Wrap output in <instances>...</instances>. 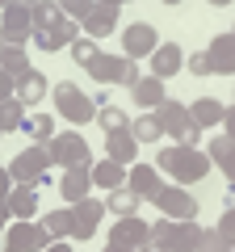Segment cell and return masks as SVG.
I'll return each mask as SVG.
<instances>
[{"mask_svg": "<svg viewBox=\"0 0 235 252\" xmlns=\"http://www.w3.org/2000/svg\"><path fill=\"white\" fill-rule=\"evenodd\" d=\"M198 252H235V244H227L218 231H202V240H198Z\"/></svg>", "mask_w": 235, "mask_h": 252, "instance_id": "obj_35", "label": "cell"}, {"mask_svg": "<svg viewBox=\"0 0 235 252\" xmlns=\"http://www.w3.org/2000/svg\"><path fill=\"white\" fill-rule=\"evenodd\" d=\"M92 185H101V189H122V185H126V168L114 164V160L92 164Z\"/></svg>", "mask_w": 235, "mask_h": 252, "instance_id": "obj_27", "label": "cell"}, {"mask_svg": "<svg viewBox=\"0 0 235 252\" xmlns=\"http://www.w3.org/2000/svg\"><path fill=\"white\" fill-rule=\"evenodd\" d=\"M29 38H34L38 51H51V55H55V51H63V46H72L76 38H80V30H76V21H67L63 9H59L51 21H46V26H38Z\"/></svg>", "mask_w": 235, "mask_h": 252, "instance_id": "obj_6", "label": "cell"}, {"mask_svg": "<svg viewBox=\"0 0 235 252\" xmlns=\"http://www.w3.org/2000/svg\"><path fill=\"white\" fill-rule=\"evenodd\" d=\"M9 219H13V215H9V206H4V202H0V231H4V227H9Z\"/></svg>", "mask_w": 235, "mask_h": 252, "instance_id": "obj_44", "label": "cell"}, {"mask_svg": "<svg viewBox=\"0 0 235 252\" xmlns=\"http://www.w3.org/2000/svg\"><path fill=\"white\" fill-rule=\"evenodd\" d=\"M218 126H223V135L231 139V130H235V105H223V114H218Z\"/></svg>", "mask_w": 235, "mask_h": 252, "instance_id": "obj_37", "label": "cell"}, {"mask_svg": "<svg viewBox=\"0 0 235 252\" xmlns=\"http://www.w3.org/2000/svg\"><path fill=\"white\" fill-rule=\"evenodd\" d=\"M218 114H223V105H218L214 97H202L189 105V122L198 126V130H206V126H218Z\"/></svg>", "mask_w": 235, "mask_h": 252, "instance_id": "obj_28", "label": "cell"}, {"mask_svg": "<svg viewBox=\"0 0 235 252\" xmlns=\"http://www.w3.org/2000/svg\"><path fill=\"white\" fill-rule=\"evenodd\" d=\"M118 17H122V4L118 0H88V13H84V38H105V34H114L118 30Z\"/></svg>", "mask_w": 235, "mask_h": 252, "instance_id": "obj_8", "label": "cell"}, {"mask_svg": "<svg viewBox=\"0 0 235 252\" xmlns=\"http://www.w3.org/2000/svg\"><path fill=\"white\" fill-rule=\"evenodd\" d=\"M151 168L155 172H172L176 185H198V181L210 172V160H206V152H198V147H160Z\"/></svg>", "mask_w": 235, "mask_h": 252, "instance_id": "obj_1", "label": "cell"}, {"mask_svg": "<svg viewBox=\"0 0 235 252\" xmlns=\"http://www.w3.org/2000/svg\"><path fill=\"white\" fill-rule=\"evenodd\" d=\"M92 189V164H80V168H67L63 181H59V193H63V202H84Z\"/></svg>", "mask_w": 235, "mask_h": 252, "instance_id": "obj_19", "label": "cell"}, {"mask_svg": "<svg viewBox=\"0 0 235 252\" xmlns=\"http://www.w3.org/2000/svg\"><path fill=\"white\" fill-rule=\"evenodd\" d=\"M0 72L9 80H21L29 72V51L26 46H0Z\"/></svg>", "mask_w": 235, "mask_h": 252, "instance_id": "obj_25", "label": "cell"}, {"mask_svg": "<svg viewBox=\"0 0 235 252\" xmlns=\"http://www.w3.org/2000/svg\"><path fill=\"white\" fill-rule=\"evenodd\" d=\"M155 46H160V38H155V26H147V21H135V26L122 30V59H130V63L151 59Z\"/></svg>", "mask_w": 235, "mask_h": 252, "instance_id": "obj_10", "label": "cell"}, {"mask_svg": "<svg viewBox=\"0 0 235 252\" xmlns=\"http://www.w3.org/2000/svg\"><path fill=\"white\" fill-rule=\"evenodd\" d=\"M126 189L139 202H155V193L164 189V177L151 168V164H130L126 168Z\"/></svg>", "mask_w": 235, "mask_h": 252, "instance_id": "obj_15", "label": "cell"}, {"mask_svg": "<svg viewBox=\"0 0 235 252\" xmlns=\"http://www.w3.org/2000/svg\"><path fill=\"white\" fill-rule=\"evenodd\" d=\"M105 252H135V248H114V244H105Z\"/></svg>", "mask_w": 235, "mask_h": 252, "instance_id": "obj_45", "label": "cell"}, {"mask_svg": "<svg viewBox=\"0 0 235 252\" xmlns=\"http://www.w3.org/2000/svg\"><path fill=\"white\" fill-rule=\"evenodd\" d=\"M4 206H9L13 219H34V215H38V193H34L29 185H13L9 198H4Z\"/></svg>", "mask_w": 235, "mask_h": 252, "instance_id": "obj_22", "label": "cell"}, {"mask_svg": "<svg viewBox=\"0 0 235 252\" xmlns=\"http://www.w3.org/2000/svg\"><path fill=\"white\" fill-rule=\"evenodd\" d=\"M147 240H151V227L139 215H126V219H118V223L109 227V244H114V248H139V244H147Z\"/></svg>", "mask_w": 235, "mask_h": 252, "instance_id": "obj_16", "label": "cell"}, {"mask_svg": "<svg viewBox=\"0 0 235 252\" xmlns=\"http://www.w3.org/2000/svg\"><path fill=\"white\" fill-rule=\"evenodd\" d=\"M218 235H223L227 244H235V210H223V215H218V227H214Z\"/></svg>", "mask_w": 235, "mask_h": 252, "instance_id": "obj_36", "label": "cell"}, {"mask_svg": "<svg viewBox=\"0 0 235 252\" xmlns=\"http://www.w3.org/2000/svg\"><path fill=\"white\" fill-rule=\"evenodd\" d=\"M21 126H26V135L34 139V143H46V139H55V118H51V114H29Z\"/></svg>", "mask_w": 235, "mask_h": 252, "instance_id": "obj_31", "label": "cell"}, {"mask_svg": "<svg viewBox=\"0 0 235 252\" xmlns=\"http://www.w3.org/2000/svg\"><path fill=\"white\" fill-rule=\"evenodd\" d=\"M202 55H206L210 76H231L235 72V34L223 30L218 38H210V51H202Z\"/></svg>", "mask_w": 235, "mask_h": 252, "instance_id": "obj_14", "label": "cell"}, {"mask_svg": "<svg viewBox=\"0 0 235 252\" xmlns=\"http://www.w3.org/2000/svg\"><path fill=\"white\" fill-rule=\"evenodd\" d=\"M55 109H59V118H67L72 126H84V122L97 118V101H88V93H84L80 84H67V80L55 84Z\"/></svg>", "mask_w": 235, "mask_h": 252, "instance_id": "obj_5", "label": "cell"}, {"mask_svg": "<svg viewBox=\"0 0 235 252\" xmlns=\"http://www.w3.org/2000/svg\"><path fill=\"white\" fill-rule=\"evenodd\" d=\"M46 93H51V80H46L42 72H34V67H29V72L17 80V93H13V97H17L21 105H38Z\"/></svg>", "mask_w": 235, "mask_h": 252, "instance_id": "obj_21", "label": "cell"}, {"mask_svg": "<svg viewBox=\"0 0 235 252\" xmlns=\"http://www.w3.org/2000/svg\"><path fill=\"white\" fill-rule=\"evenodd\" d=\"M181 67H185V51L176 42H160L151 51V72H147V76H155V80H172Z\"/></svg>", "mask_w": 235, "mask_h": 252, "instance_id": "obj_17", "label": "cell"}, {"mask_svg": "<svg viewBox=\"0 0 235 252\" xmlns=\"http://www.w3.org/2000/svg\"><path fill=\"white\" fill-rule=\"evenodd\" d=\"M67 51H72V59L80 63V67H88V63H92V59H97V55H101V46L92 42V38H84V34H80V38H76L72 46H67Z\"/></svg>", "mask_w": 235, "mask_h": 252, "instance_id": "obj_34", "label": "cell"}, {"mask_svg": "<svg viewBox=\"0 0 235 252\" xmlns=\"http://www.w3.org/2000/svg\"><path fill=\"white\" fill-rule=\"evenodd\" d=\"M92 122H97L101 130L109 135V130H122V126H130V118L122 114L118 105H97V118H92Z\"/></svg>", "mask_w": 235, "mask_h": 252, "instance_id": "obj_33", "label": "cell"}, {"mask_svg": "<svg viewBox=\"0 0 235 252\" xmlns=\"http://www.w3.org/2000/svg\"><path fill=\"white\" fill-rule=\"evenodd\" d=\"M135 80H139V63L126 59V63H122V76H118V84H135Z\"/></svg>", "mask_w": 235, "mask_h": 252, "instance_id": "obj_39", "label": "cell"}, {"mask_svg": "<svg viewBox=\"0 0 235 252\" xmlns=\"http://www.w3.org/2000/svg\"><path fill=\"white\" fill-rule=\"evenodd\" d=\"M9 189H13V181H9V172H4V168H0V202H4V198H9Z\"/></svg>", "mask_w": 235, "mask_h": 252, "instance_id": "obj_41", "label": "cell"}, {"mask_svg": "<svg viewBox=\"0 0 235 252\" xmlns=\"http://www.w3.org/2000/svg\"><path fill=\"white\" fill-rule=\"evenodd\" d=\"M135 252H164V248H160V244H155V240H147V244H139Z\"/></svg>", "mask_w": 235, "mask_h": 252, "instance_id": "obj_43", "label": "cell"}, {"mask_svg": "<svg viewBox=\"0 0 235 252\" xmlns=\"http://www.w3.org/2000/svg\"><path fill=\"white\" fill-rule=\"evenodd\" d=\"M151 114H155V122H160V135L172 139V147H198L202 130L189 122V105H181V101H160Z\"/></svg>", "mask_w": 235, "mask_h": 252, "instance_id": "obj_2", "label": "cell"}, {"mask_svg": "<svg viewBox=\"0 0 235 252\" xmlns=\"http://www.w3.org/2000/svg\"><path fill=\"white\" fill-rule=\"evenodd\" d=\"M21 122H26V105H21L17 97L0 101V135H9V130H21Z\"/></svg>", "mask_w": 235, "mask_h": 252, "instance_id": "obj_30", "label": "cell"}, {"mask_svg": "<svg viewBox=\"0 0 235 252\" xmlns=\"http://www.w3.org/2000/svg\"><path fill=\"white\" fill-rule=\"evenodd\" d=\"M42 252H72V248H67V244H63V240H55V244H46V248H42Z\"/></svg>", "mask_w": 235, "mask_h": 252, "instance_id": "obj_42", "label": "cell"}, {"mask_svg": "<svg viewBox=\"0 0 235 252\" xmlns=\"http://www.w3.org/2000/svg\"><path fill=\"white\" fill-rule=\"evenodd\" d=\"M38 227H42V231L51 235V244H55V240H72V206H59V210H51V215H46Z\"/></svg>", "mask_w": 235, "mask_h": 252, "instance_id": "obj_26", "label": "cell"}, {"mask_svg": "<svg viewBox=\"0 0 235 252\" xmlns=\"http://www.w3.org/2000/svg\"><path fill=\"white\" fill-rule=\"evenodd\" d=\"M101 215H105V202L101 198H84L72 206V240L76 244H88V235L101 227Z\"/></svg>", "mask_w": 235, "mask_h": 252, "instance_id": "obj_13", "label": "cell"}, {"mask_svg": "<svg viewBox=\"0 0 235 252\" xmlns=\"http://www.w3.org/2000/svg\"><path fill=\"white\" fill-rule=\"evenodd\" d=\"M29 34V4H0V46H26Z\"/></svg>", "mask_w": 235, "mask_h": 252, "instance_id": "obj_7", "label": "cell"}, {"mask_svg": "<svg viewBox=\"0 0 235 252\" xmlns=\"http://www.w3.org/2000/svg\"><path fill=\"white\" fill-rule=\"evenodd\" d=\"M130 97H135L139 109H147V114H151L160 101H168V93H164V80H155V76H139V80L130 84Z\"/></svg>", "mask_w": 235, "mask_h": 252, "instance_id": "obj_20", "label": "cell"}, {"mask_svg": "<svg viewBox=\"0 0 235 252\" xmlns=\"http://www.w3.org/2000/svg\"><path fill=\"white\" fill-rule=\"evenodd\" d=\"M189 72H193V76H210V67H206V55H202V51H193V55H189Z\"/></svg>", "mask_w": 235, "mask_h": 252, "instance_id": "obj_38", "label": "cell"}, {"mask_svg": "<svg viewBox=\"0 0 235 252\" xmlns=\"http://www.w3.org/2000/svg\"><path fill=\"white\" fill-rule=\"evenodd\" d=\"M51 160L63 164V168H80V164H92V152H88V143H84V135L63 130V135L51 139Z\"/></svg>", "mask_w": 235, "mask_h": 252, "instance_id": "obj_9", "label": "cell"}, {"mask_svg": "<svg viewBox=\"0 0 235 252\" xmlns=\"http://www.w3.org/2000/svg\"><path fill=\"white\" fill-rule=\"evenodd\" d=\"M206 160L214 164V168H223V177H227V181H235V143H231L227 135H218L214 143L206 147Z\"/></svg>", "mask_w": 235, "mask_h": 252, "instance_id": "obj_23", "label": "cell"}, {"mask_svg": "<svg viewBox=\"0 0 235 252\" xmlns=\"http://www.w3.org/2000/svg\"><path fill=\"white\" fill-rule=\"evenodd\" d=\"M105 210H109V215H118V219H126V215H139V198L130 193L126 185H122V189H109V198H105Z\"/></svg>", "mask_w": 235, "mask_h": 252, "instance_id": "obj_29", "label": "cell"}, {"mask_svg": "<svg viewBox=\"0 0 235 252\" xmlns=\"http://www.w3.org/2000/svg\"><path fill=\"white\" fill-rule=\"evenodd\" d=\"M135 156H139V143H135V135H130V126L109 130V135H105V160H114V164H122V168H130V164H135Z\"/></svg>", "mask_w": 235, "mask_h": 252, "instance_id": "obj_18", "label": "cell"}, {"mask_svg": "<svg viewBox=\"0 0 235 252\" xmlns=\"http://www.w3.org/2000/svg\"><path fill=\"white\" fill-rule=\"evenodd\" d=\"M130 135H135V143H160V122H155V114H143L130 122Z\"/></svg>", "mask_w": 235, "mask_h": 252, "instance_id": "obj_32", "label": "cell"}, {"mask_svg": "<svg viewBox=\"0 0 235 252\" xmlns=\"http://www.w3.org/2000/svg\"><path fill=\"white\" fill-rule=\"evenodd\" d=\"M51 164H55V160H51V139H46V143H29L26 152H17V156H13V164H9L4 172H9L13 185H29V189H34L38 181L46 177V168H51Z\"/></svg>", "mask_w": 235, "mask_h": 252, "instance_id": "obj_3", "label": "cell"}, {"mask_svg": "<svg viewBox=\"0 0 235 252\" xmlns=\"http://www.w3.org/2000/svg\"><path fill=\"white\" fill-rule=\"evenodd\" d=\"M122 63H126L122 55H109V51H101L97 59L88 63V76H92L97 84H118V76H122Z\"/></svg>", "mask_w": 235, "mask_h": 252, "instance_id": "obj_24", "label": "cell"}, {"mask_svg": "<svg viewBox=\"0 0 235 252\" xmlns=\"http://www.w3.org/2000/svg\"><path fill=\"white\" fill-rule=\"evenodd\" d=\"M4 231H9L4 248H13V252H42L46 244H51V235H46L34 219H17V223H9Z\"/></svg>", "mask_w": 235, "mask_h": 252, "instance_id": "obj_12", "label": "cell"}, {"mask_svg": "<svg viewBox=\"0 0 235 252\" xmlns=\"http://www.w3.org/2000/svg\"><path fill=\"white\" fill-rule=\"evenodd\" d=\"M4 252H13V248H4Z\"/></svg>", "mask_w": 235, "mask_h": 252, "instance_id": "obj_46", "label": "cell"}, {"mask_svg": "<svg viewBox=\"0 0 235 252\" xmlns=\"http://www.w3.org/2000/svg\"><path fill=\"white\" fill-rule=\"evenodd\" d=\"M155 206H160L164 219H198V198L185 185H164L155 193Z\"/></svg>", "mask_w": 235, "mask_h": 252, "instance_id": "obj_11", "label": "cell"}, {"mask_svg": "<svg viewBox=\"0 0 235 252\" xmlns=\"http://www.w3.org/2000/svg\"><path fill=\"white\" fill-rule=\"evenodd\" d=\"M13 93H17V80H9V76L0 72V101H9Z\"/></svg>", "mask_w": 235, "mask_h": 252, "instance_id": "obj_40", "label": "cell"}, {"mask_svg": "<svg viewBox=\"0 0 235 252\" xmlns=\"http://www.w3.org/2000/svg\"><path fill=\"white\" fill-rule=\"evenodd\" d=\"M151 240L164 252H198L202 227H198V219H160L151 227Z\"/></svg>", "mask_w": 235, "mask_h": 252, "instance_id": "obj_4", "label": "cell"}]
</instances>
